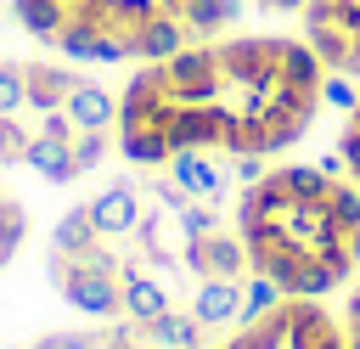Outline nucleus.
Here are the masks:
<instances>
[{
	"label": "nucleus",
	"mask_w": 360,
	"mask_h": 349,
	"mask_svg": "<svg viewBox=\"0 0 360 349\" xmlns=\"http://www.w3.org/2000/svg\"><path fill=\"white\" fill-rule=\"evenodd\" d=\"M163 169H169V180H174L186 197H202V203H214V208L236 203L231 158H219V152H174Z\"/></svg>",
	"instance_id": "6e6552de"
},
{
	"label": "nucleus",
	"mask_w": 360,
	"mask_h": 349,
	"mask_svg": "<svg viewBox=\"0 0 360 349\" xmlns=\"http://www.w3.org/2000/svg\"><path fill=\"white\" fill-rule=\"evenodd\" d=\"M219 349H349V332L321 298H276L264 315L236 321Z\"/></svg>",
	"instance_id": "39448f33"
},
{
	"label": "nucleus",
	"mask_w": 360,
	"mask_h": 349,
	"mask_svg": "<svg viewBox=\"0 0 360 349\" xmlns=\"http://www.w3.org/2000/svg\"><path fill=\"white\" fill-rule=\"evenodd\" d=\"M304 39L326 73L360 79V0H304Z\"/></svg>",
	"instance_id": "423d86ee"
},
{
	"label": "nucleus",
	"mask_w": 360,
	"mask_h": 349,
	"mask_svg": "<svg viewBox=\"0 0 360 349\" xmlns=\"http://www.w3.org/2000/svg\"><path fill=\"white\" fill-rule=\"evenodd\" d=\"M186 276H191V281H202V276H225V281L253 276L242 231H236V225H214V231L191 236V242H186Z\"/></svg>",
	"instance_id": "0eeeda50"
},
{
	"label": "nucleus",
	"mask_w": 360,
	"mask_h": 349,
	"mask_svg": "<svg viewBox=\"0 0 360 349\" xmlns=\"http://www.w3.org/2000/svg\"><path fill=\"white\" fill-rule=\"evenodd\" d=\"M163 310H174V287L146 265V259H124V321H135V326H146V321H158Z\"/></svg>",
	"instance_id": "9d476101"
},
{
	"label": "nucleus",
	"mask_w": 360,
	"mask_h": 349,
	"mask_svg": "<svg viewBox=\"0 0 360 349\" xmlns=\"http://www.w3.org/2000/svg\"><path fill=\"white\" fill-rule=\"evenodd\" d=\"M96 242V225H90V208L79 203V208H68L56 225H51V248H62V253H79V248H90Z\"/></svg>",
	"instance_id": "f3484780"
},
{
	"label": "nucleus",
	"mask_w": 360,
	"mask_h": 349,
	"mask_svg": "<svg viewBox=\"0 0 360 349\" xmlns=\"http://www.w3.org/2000/svg\"><path fill=\"white\" fill-rule=\"evenodd\" d=\"M208 332L214 326H231V321H242V281H225V276H202V281H191V304H186Z\"/></svg>",
	"instance_id": "9b49d317"
},
{
	"label": "nucleus",
	"mask_w": 360,
	"mask_h": 349,
	"mask_svg": "<svg viewBox=\"0 0 360 349\" xmlns=\"http://www.w3.org/2000/svg\"><path fill=\"white\" fill-rule=\"evenodd\" d=\"M28 242V208L6 191V180H0V270L17 259V248Z\"/></svg>",
	"instance_id": "dca6fc26"
},
{
	"label": "nucleus",
	"mask_w": 360,
	"mask_h": 349,
	"mask_svg": "<svg viewBox=\"0 0 360 349\" xmlns=\"http://www.w3.org/2000/svg\"><path fill=\"white\" fill-rule=\"evenodd\" d=\"M242 0H6V17L68 62H163L236 23Z\"/></svg>",
	"instance_id": "7ed1b4c3"
},
{
	"label": "nucleus",
	"mask_w": 360,
	"mask_h": 349,
	"mask_svg": "<svg viewBox=\"0 0 360 349\" xmlns=\"http://www.w3.org/2000/svg\"><path fill=\"white\" fill-rule=\"evenodd\" d=\"M141 332H146V343H152V349H202V343H208V326H202L191 310H180V304H174V310H163L158 321H146Z\"/></svg>",
	"instance_id": "2eb2a0df"
},
{
	"label": "nucleus",
	"mask_w": 360,
	"mask_h": 349,
	"mask_svg": "<svg viewBox=\"0 0 360 349\" xmlns=\"http://www.w3.org/2000/svg\"><path fill=\"white\" fill-rule=\"evenodd\" d=\"M22 152H28V129L17 118H0V163H22Z\"/></svg>",
	"instance_id": "6ab92c4d"
},
{
	"label": "nucleus",
	"mask_w": 360,
	"mask_h": 349,
	"mask_svg": "<svg viewBox=\"0 0 360 349\" xmlns=\"http://www.w3.org/2000/svg\"><path fill=\"white\" fill-rule=\"evenodd\" d=\"M28 101H22V62H6L0 56V118H17Z\"/></svg>",
	"instance_id": "a211bd4d"
},
{
	"label": "nucleus",
	"mask_w": 360,
	"mask_h": 349,
	"mask_svg": "<svg viewBox=\"0 0 360 349\" xmlns=\"http://www.w3.org/2000/svg\"><path fill=\"white\" fill-rule=\"evenodd\" d=\"M259 174H264V158H231V180H236V191L253 186Z\"/></svg>",
	"instance_id": "aec40b11"
},
{
	"label": "nucleus",
	"mask_w": 360,
	"mask_h": 349,
	"mask_svg": "<svg viewBox=\"0 0 360 349\" xmlns=\"http://www.w3.org/2000/svg\"><path fill=\"white\" fill-rule=\"evenodd\" d=\"M124 259H129V253H118V242L96 236V242L79 248V253L51 248L45 276H51V287H56V298H62L68 310L96 315V321H112V315H124Z\"/></svg>",
	"instance_id": "20e7f679"
},
{
	"label": "nucleus",
	"mask_w": 360,
	"mask_h": 349,
	"mask_svg": "<svg viewBox=\"0 0 360 349\" xmlns=\"http://www.w3.org/2000/svg\"><path fill=\"white\" fill-rule=\"evenodd\" d=\"M62 113L73 118L79 135H84V129H118V96H112L107 84H96V79H79V84L68 90Z\"/></svg>",
	"instance_id": "ddd939ff"
},
{
	"label": "nucleus",
	"mask_w": 360,
	"mask_h": 349,
	"mask_svg": "<svg viewBox=\"0 0 360 349\" xmlns=\"http://www.w3.org/2000/svg\"><path fill=\"white\" fill-rule=\"evenodd\" d=\"M0 11H6V0H0Z\"/></svg>",
	"instance_id": "4be33fe9"
},
{
	"label": "nucleus",
	"mask_w": 360,
	"mask_h": 349,
	"mask_svg": "<svg viewBox=\"0 0 360 349\" xmlns=\"http://www.w3.org/2000/svg\"><path fill=\"white\" fill-rule=\"evenodd\" d=\"M264 11H304V0H259Z\"/></svg>",
	"instance_id": "412c9836"
},
{
	"label": "nucleus",
	"mask_w": 360,
	"mask_h": 349,
	"mask_svg": "<svg viewBox=\"0 0 360 349\" xmlns=\"http://www.w3.org/2000/svg\"><path fill=\"white\" fill-rule=\"evenodd\" d=\"M22 163L39 174V180H51V186H73L84 169H79V158H73V141H56V135H28V152H22Z\"/></svg>",
	"instance_id": "4468645a"
},
{
	"label": "nucleus",
	"mask_w": 360,
	"mask_h": 349,
	"mask_svg": "<svg viewBox=\"0 0 360 349\" xmlns=\"http://www.w3.org/2000/svg\"><path fill=\"white\" fill-rule=\"evenodd\" d=\"M79 79L84 73H68L62 62H22V101H28V113H56Z\"/></svg>",
	"instance_id": "f8f14e48"
},
{
	"label": "nucleus",
	"mask_w": 360,
	"mask_h": 349,
	"mask_svg": "<svg viewBox=\"0 0 360 349\" xmlns=\"http://www.w3.org/2000/svg\"><path fill=\"white\" fill-rule=\"evenodd\" d=\"M326 62L292 34H214L141 62L118 90V152L163 169L174 152L276 158L309 135Z\"/></svg>",
	"instance_id": "f257e3e1"
},
{
	"label": "nucleus",
	"mask_w": 360,
	"mask_h": 349,
	"mask_svg": "<svg viewBox=\"0 0 360 349\" xmlns=\"http://www.w3.org/2000/svg\"><path fill=\"white\" fill-rule=\"evenodd\" d=\"M84 208H90L96 236H107V242H129L135 225H141V214H146V191H141V180H112V186H101Z\"/></svg>",
	"instance_id": "1a4fd4ad"
},
{
	"label": "nucleus",
	"mask_w": 360,
	"mask_h": 349,
	"mask_svg": "<svg viewBox=\"0 0 360 349\" xmlns=\"http://www.w3.org/2000/svg\"><path fill=\"white\" fill-rule=\"evenodd\" d=\"M236 231L253 276H270L287 298H326L360 276V186L343 158L281 163L236 191Z\"/></svg>",
	"instance_id": "f03ea898"
}]
</instances>
